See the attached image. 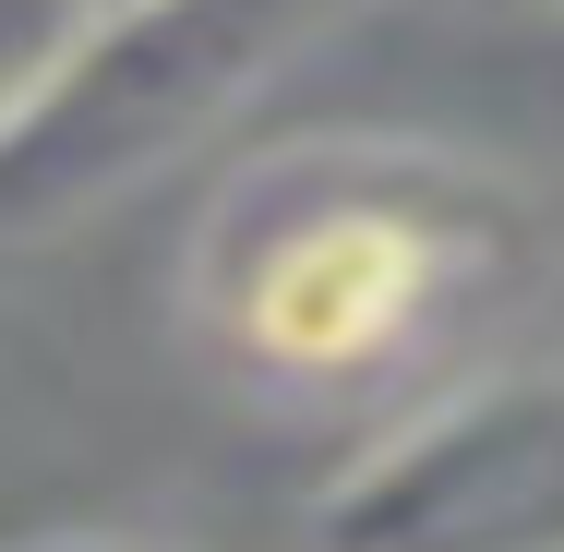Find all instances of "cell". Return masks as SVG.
I'll use <instances>...</instances> for the list:
<instances>
[{
  "mask_svg": "<svg viewBox=\"0 0 564 552\" xmlns=\"http://www.w3.org/2000/svg\"><path fill=\"white\" fill-rule=\"evenodd\" d=\"M541 217L505 169L397 132H313L240 156L181 240V313L228 385L276 409L384 397L517 313Z\"/></svg>",
  "mask_w": 564,
  "mask_h": 552,
  "instance_id": "cell-1",
  "label": "cell"
},
{
  "mask_svg": "<svg viewBox=\"0 0 564 552\" xmlns=\"http://www.w3.org/2000/svg\"><path fill=\"white\" fill-rule=\"evenodd\" d=\"M348 0H144L85 24L0 109V240L73 228L193 156L228 109H252Z\"/></svg>",
  "mask_w": 564,
  "mask_h": 552,
  "instance_id": "cell-2",
  "label": "cell"
},
{
  "mask_svg": "<svg viewBox=\"0 0 564 552\" xmlns=\"http://www.w3.org/2000/svg\"><path fill=\"white\" fill-rule=\"evenodd\" d=\"M313 552H564V372H456L313 493Z\"/></svg>",
  "mask_w": 564,
  "mask_h": 552,
  "instance_id": "cell-3",
  "label": "cell"
},
{
  "mask_svg": "<svg viewBox=\"0 0 564 552\" xmlns=\"http://www.w3.org/2000/svg\"><path fill=\"white\" fill-rule=\"evenodd\" d=\"M73 36H85V12H73V0H0V109H12V97H24Z\"/></svg>",
  "mask_w": 564,
  "mask_h": 552,
  "instance_id": "cell-4",
  "label": "cell"
},
{
  "mask_svg": "<svg viewBox=\"0 0 564 552\" xmlns=\"http://www.w3.org/2000/svg\"><path fill=\"white\" fill-rule=\"evenodd\" d=\"M0 552H181V541H156V529H24Z\"/></svg>",
  "mask_w": 564,
  "mask_h": 552,
  "instance_id": "cell-5",
  "label": "cell"
},
{
  "mask_svg": "<svg viewBox=\"0 0 564 552\" xmlns=\"http://www.w3.org/2000/svg\"><path fill=\"white\" fill-rule=\"evenodd\" d=\"M73 12H85V24H109V12H144V0H73Z\"/></svg>",
  "mask_w": 564,
  "mask_h": 552,
  "instance_id": "cell-6",
  "label": "cell"
},
{
  "mask_svg": "<svg viewBox=\"0 0 564 552\" xmlns=\"http://www.w3.org/2000/svg\"><path fill=\"white\" fill-rule=\"evenodd\" d=\"M456 12H517V0H456Z\"/></svg>",
  "mask_w": 564,
  "mask_h": 552,
  "instance_id": "cell-7",
  "label": "cell"
}]
</instances>
